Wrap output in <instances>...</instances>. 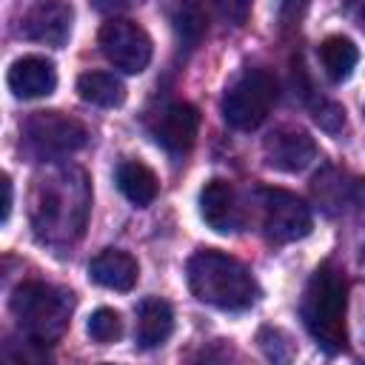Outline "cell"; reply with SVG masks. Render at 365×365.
Instances as JSON below:
<instances>
[{"instance_id": "obj_1", "label": "cell", "mask_w": 365, "mask_h": 365, "mask_svg": "<svg viewBox=\"0 0 365 365\" xmlns=\"http://www.w3.org/2000/svg\"><path fill=\"white\" fill-rule=\"evenodd\" d=\"M91 205L88 180L80 168H54L48 177L37 180L31 225L43 242L60 245L71 242L86 228V214Z\"/></svg>"}, {"instance_id": "obj_2", "label": "cell", "mask_w": 365, "mask_h": 365, "mask_svg": "<svg viewBox=\"0 0 365 365\" xmlns=\"http://www.w3.org/2000/svg\"><path fill=\"white\" fill-rule=\"evenodd\" d=\"M299 314L308 334L325 354H339L348 348V279L342 268H336L334 262H322L311 274Z\"/></svg>"}, {"instance_id": "obj_3", "label": "cell", "mask_w": 365, "mask_h": 365, "mask_svg": "<svg viewBox=\"0 0 365 365\" xmlns=\"http://www.w3.org/2000/svg\"><path fill=\"white\" fill-rule=\"evenodd\" d=\"M185 274H188L191 294L200 302L222 308V311L251 308L259 297V288H257V279L251 277V271L240 259H234L222 251H214V248L197 251L188 259Z\"/></svg>"}, {"instance_id": "obj_4", "label": "cell", "mask_w": 365, "mask_h": 365, "mask_svg": "<svg viewBox=\"0 0 365 365\" xmlns=\"http://www.w3.org/2000/svg\"><path fill=\"white\" fill-rule=\"evenodd\" d=\"M9 308L29 342L54 345L68 328L74 297L71 291H63L46 282H20L9 299Z\"/></svg>"}, {"instance_id": "obj_5", "label": "cell", "mask_w": 365, "mask_h": 365, "mask_svg": "<svg viewBox=\"0 0 365 365\" xmlns=\"http://www.w3.org/2000/svg\"><path fill=\"white\" fill-rule=\"evenodd\" d=\"M277 103V77L265 68H245L222 94V117L231 128H259Z\"/></svg>"}, {"instance_id": "obj_6", "label": "cell", "mask_w": 365, "mask_h": 365, "mask_svg": "<svg viewBox=\"0 0 365 365\" xmlns=\"http://www.w3.org/2000/svg\"><path fill=\"white\" fill-rule=\"evenodd\" d=\"M88 131L63 111H34L23 125V148L34 160H54L83 148Z\"/></svg>"}, {"instance_id": "obj_7", "label": "cell", "mask_w": 365, "mask_h": 365, "mask_svg": "<svg viewBox=\"0 0 365 365\" xmlns=\"http://www.w3.org/2000/svg\"><path fill=\"white\" fill-rule=\"evenodd\" d=\"M262 231L271 242H297L311 231V208L291 191L262 188Z\"/></svg>"}, {"instance_id": "obj_8", "label": "cell", "mask_w": 365, "mask_h": 365, "mask_svg": "<svg viewBox=\"0 0 365 365\" xmlns=\"http://www.w3.org/2000/svg\"><path fill=\"white\" fill-rule=\"evenodd\" d=\"M100 48L106 60L125 74H140L151 63V37L145 29L123 17H111L100 29Z\"/></svg>"}, {"instance_id": "obj_9", "label": "cell", "mask_w": 365, "mask_h": 365, "mask_svg": "<svg viewBox=\"0 0 365 365\" xmlns=\"http://www.w3.org/2000/svg\"><path fill=\"white\" fill-rule=\"evenodd\" d=\"M74 23V9L66 0H37L20 20V34L43 46H66Z\"/></svg>"}, {"instance_id": "obj_10", "label": "cell", "mask_w": 365, "mask_h": 365, "mask_svg": "<svg viewBox=\"0 0 365 365\" xmlns=\"http://www.w3.org/2000/svg\"><path fill=\"white\" fill-rule=\"evenodd\" d=\"M200 131V111L191 103H168L151 120V137L171 154H188Z\"/></svg>"}, {"instance_id": "obj_11", "label": "cell", "mask_w": 365, "mask_h": 365, "mask_svg": "<svg viewBox=\"0 0 365 365\" xmlns=\"http://www.w3.org/2000/svg\"><path fill=\"white\" fill-rule=\"evenodd\" d=\"M262 151H265L268 165L277 171H285V174L305 171L317 160L314 137L302 128H294V125H282V128L271 131L262 143Z\"/></svg>"}, {"instance_id": "obj_12", "label": "cell", "mask_w": 365, "mask_h": 365, "mask_svg": "<svg viewBox=\"0 0 365 365\" xmlns=\"http://www.w3.org/2000/svg\"><path fill=\"white\" fill-rule=\"evenodd\" d=\"M314 197L328 214L365 211V177L339 168H325L314 177Z\"/></svg>"}, {"instance_id": "obj_13", "label": "cell", "mask_w": 365, "mask_h": 365, "mask_svg": "<svg viewBox=\"0 0 365 365\" xmlns=\"http://www.w3.org/2000/svg\"><path fill=\"white\" fill-rule=\"evenodd\" d=\"M200 217L217 234H234L242 225L237 191L228 180H208L200 191Z\"/></svg>"}, {"instance_id": "obj_14", "label": "cell", "mask_w": 365, "mask_h": 365, "mask_svg": "<svg viewBox=\"0 0 365 365\" xmlns=\"http://www.w3.org/2000/svg\"><path fill=\"white\" fill-rule=\"evenodd\" d=\"M6 83H9L14 97H23V100L48 97L57 88V68L51 60L29 54V57H20L11 63Z\"/></svg>"}, {"instance_id": "obj_15", "label": "cell", "mask_w": 365, "mask_h": 365, "mask_svg": "<svg viewBox=\"0 0 365 365\" xmlns=\"http://www.w3.org/2000/svg\"><path fill=\"white\" fill-rule=\"evenodd\" d=\"M88 277L111 291H131L137 285L140 277V265L131 254L117 251V248H106L100 251L91 262H88Z\"/></svg>"}, {"instance_id": "obj_16", "label": "cell", "mask_w": 365, "mask_h": 365, "mask_svg": "<svg viewBox=\"0 0 365 365\" xmlns=\"http://www.w3.org/2000/svg\"><path fill=\"white\" fill-rule=\"evenodd\" d=\"M174 331V311L165 299L148 297L137 308V345L140 348H157L163 345Z\"/></svg>"}, {"instance_id": "obj_17", "label": "cell", "mask_w": 365, "mask_h": 365, "mask_svg": "<svg viewBox=\"0 0 365 365\" xmlns=\"http://www.w3.org/2000/svg\"><path fill=\"white\" fill-rule=\"evenodd\" d=\"M117 188L123 191V197L128 202H134L137 208H145L154 202L157 191H160V182H157V174L140 163V160H125L117 165Z\"/></svg>"}, {"instance_id": "obj_18", "label": "cell", "mask_w": 365, "mask_h": 365, "mask_svg": "<svg viewBox=\"0 0 365 365\" xmlns=\"http://www.w3.org/2000/svg\"><path fill=\"white\" fill-rule=\"evenodd\" d=\"M77 94H80V100H86L91 106L114 108V106H123L125 86L120 77H114L108 71H86L77 77Z\"/></svg>"}, {"instance_id": "obj_19", "label": "cell", "mask_w": 365, "mask_h": 365, "mask_svg": "<svg viewBox=\"0 0 365 365\" xmlns=\"http://www.w3.org/2000/svg\"><path fill=\"white\" fill-rule=\"evenodd\" d=\"M356 60H359L356 46L348 37H342V34L325 37L319 43V63H322L328 80H334V83H345L354 74Z\"/></svg>"}, {"instance_id": "obj_20", "label": "cell", "mask_w": 365, "mask_h": 365, "mask_svg": "<svg viewBox=\"0 0 365 365\" xmlns=\"http://www.w3.org/2000/svg\"><path fill=\"white\" fill-rule=\"evenodd\" d=\"M171 29H174L177 40H180L185 48L200 46V40H202L205 31H208L205 9H202L197 0H177V3L171 6Z\"/></svg>"}, {"instance_id": "obj_21", "label": "cell", "mask_w": 365, "mask_h": 365, "mask_svg": "<svg viewBox=\"0 0 365 365\" xmlns=\"http://www.w3.org/2000/svg\"><path fill=\"white\" fill-rule=\"evenodd\" d=\"M123 334V319L114 308H97L88 319V336L100 345H108V342H117Z\"/></svg>"}, {"instance_id": "obj_22", "label": "cell", "mask_w": 365, "mask_h": 365, "mask_svg": "<svg viewBox=\"0 0 365 365\" xmlns=\"http://www.w3.org/2000/svg\"><path fill=\"white\" fill-rule=\"evenodd\" d=\"M314 120L319 123V128L336 134V131H342V125H345V108L336 106V103H331V100H319V103L314 106Z\"/></svg>"}, {"instance_id": "obj_23", "label": "cell", "mask_w": 365, "mask_h": 365, "mask_svg": "<svg viewBox=\"0 0 365 365\" xmlns=\"http://www.w3.org/2000/svg\"><path fill=\"white\" fill-rule=\"evenodd\" d=\"M211 6L220 11V17H225L228 23L234 26H242L251 14V6L254 0H211Z\"/></svg>"}, {"instance_id": "obj_24", "label": "cell", "mask_w": 365, "mask_h": 365, "mask_svg": "<svg viewBox=\"0 0 365 365\" xmlns=\"http://www.w3.org/2000/svg\"><path fill=\"white\" fill-rule=\"evenodd\" d=\"M308 9V0H282L279 3V23L282 26H297L299 17L305 14Z\"/></svg>"}, {"instance_id": "obj_25", "label": "cell", "mask_w": 365, "mask_h": 365, "mask_svg": "<svg viewBox=\"0 0 365 365\" xmlns=\"http://www.w3.org/2000/svg\"><path fill=\"white\" fill-rule=\"evenodd\" d=\"M131 0H91V6L100 11V14H120L128 9Z\"/></svg>"}, {"instance_id": "obj_26", "label": "cell", "mask_w": 365, "mask_h": 365, "mask_svg": "<svg viewBox=\"0 0 365 365\" xmlns=\"http://www.w3.org/2000/svg\"><path fill=\"white\" fill-rule=\"evenodd\" d=\"M345 9L354 17V23L365 31V0H345Z\"/></svg>"}, {"instance_id": "obj_27", "label": "cell", "mask_w": 365, "mask_h": 365, "mask_svg": "<svg viewBox=\"0 0 365 365\" xmlns=\"http://www.w3.org/2000/svg\"><path fill=\"white\" fill-rule=\"evenodd\" d=\"M11 214V180L3 177V222H9Z\"/></svg>"}]
</instances>
